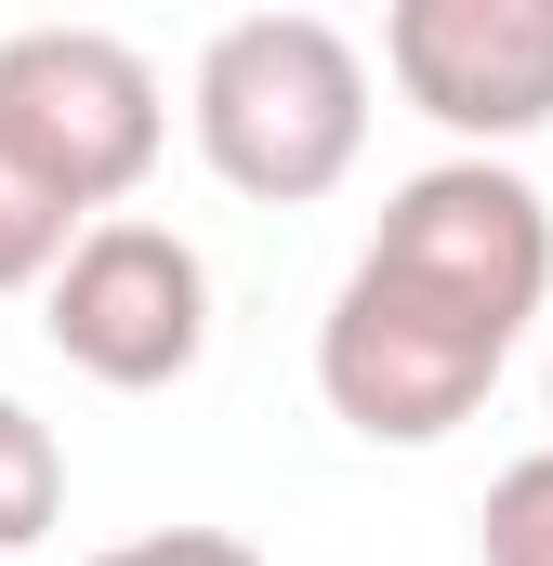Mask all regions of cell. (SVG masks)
I'll return each instance as SVG.
<instances>
[{
  "label": "cell",
  "mask_w": 553,
  "mask_h": 566,
  "mask_svg": "<svg viewBox=\"0 0 553 566\" xmlns=\"http://www.w3.org/2000/svg\"><path fill=\"white\" fill-rule=\"evenodd\" d=\"M553 303V198L514 158H435L383 198L369 251L316 316V396L369 448H435L488 409Z\"/></svg>",
  "instance_id": "1"
},
{
  "label": "cell",
  "mask_w": 553,
  "mask_h": 566,
  "mask_svg": "<svg viewBox=\"0 0 553 566\" xmlns=\"http://www.w3.org/2000/svg\"><path fill=\"white\" fill-rule=\"evenodd\" d=\"M185 133H198L225 198L303 211V198H330L369 158V53L330 13H238V27L198 40Z\"/></svg>",
  "instance_id": "2"
},
{
  "label": "cell",
  "mask_w": 553,
  "mask_h": 566,
  "mask_svg": "<svg viewBox=\"0 0 553 566\" xmlns=\"http://www.w3.org/2000/svg\"><path fill=\"white\" fill-rule=\"evenodd\" d=\"M158 145H171V93L119 27H13L0 40V158L53 211L106 224L158 171Z\"/></svg>",
  "instance_id": "3"
},
{
  "label": "cell",
  "mask_w": 553,
  "mask_h": 566,
  "mask_svg": "<svg viewBox=\"0 0 553 566\" xmlns=\"http://www.w3.org/2000/svg\"><path fill=\"white\" fill-rule=\"evenodd\" d=\"M40 329L80 382L106 396H171L198 356H211V264L198 238L145 224V211H106L66 238V264L40 277Z\"/></svg>",
  "instance_id": "4"
},
{
  "label": "cell",
  "mask_w": 553,
  "mask_h": 566,
  "mask_svg": "<svg viewBox=\"0 0 553 566\" xmlns=\"http://www.w3.org/2000/svg\"><path fill=\"white\" fill-rule=\"evenodd\" d=\"M383 80L461 158H501V145L553 133V0H396Z\"/></svg>",
  "instance_id": "5"
},
{
  "label": "cell",
  "mask_w": 553,
  "mask_h": 566,
  "mask_svg": "<svg viewBox=\"0 0 553 566\" xmlns=\"http://www.w3.org/2000/svg\"><path fill=\"white\" fill-rule=\"evenodd\" d=\"M53 514H66V448L27 396H0V554L53 541Z\"/></svg>",
  "instance_id": "6"
},
{
  "label": "cell",
  "mask_w": 553,
  "mask_h": 566,
  "mask_svg": "<svg viewBox=\"0 0 553 566\" xmlns=\"http://www.w3.org/2000/svg\"><path fill=\"white\" fill-rule=\"evenodd\" d=\"M474 554L488 566H553V448L488 474V514H474Z\"/></svg>",
  "instance_id": "7"
},
{
  "label": "cell",
  "mask_w": 553,
  "mask_h": 566,
  "mask_svg": "<svg viewBox=\"0 0 553 566\" xmlns=\"http://www.w3.org/2000/svg\"><path fill=\"white\" fill-rule=\"evenodd\" d=\"M66 238H80V211H53V198H40V185L0 158V303L53 277V264H66Z\"/></svg>",
  "instance_id": "8"
},
{
  "label": "cell",
  "mask_w": 553,
  "mask_h": 566,
  "mask_svg": "<svg viewBox=\"0 0 553 566\" xmlns=\"http://www.w3.org/2000/svg\"><path fill=\"white\" fill-rule=\"evenodd\" d=\"M93 566H264L238 527H145V541H119V554H93Z\"/></svg>",
  "instance_id": "9"
},
{
  "label": "cell",
  "mask_w": 553,
  "mask_h": 566,
  "mask_svg": "<svg viewBox=\"0 0 553 566\" xmlns=\"http://www.w3.org/2000/svg\"><path fill=\"white\" fill-rule=\"evenodd\" d=\"M541 409H553V369H541Z\"/></svg>",
  "instance_id": "10"
}]
</instances>
